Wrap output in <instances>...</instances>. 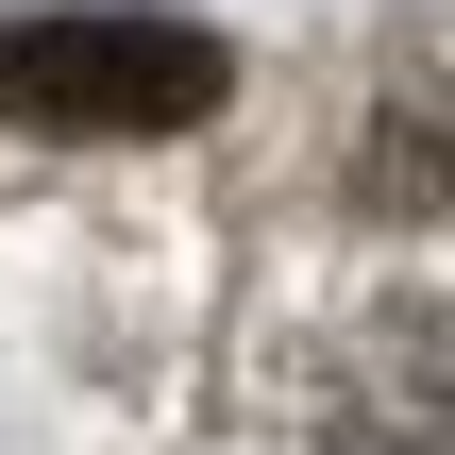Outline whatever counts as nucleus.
Segmentation results:
<instances>
[{
  "label": "nucleus",
  "instance_id": "f257e3e1",
  "mask_svg": "<svg viewBox=\"0 0 455 455\" xmlns=\"http://www.w3.org/2000/svg\"><path fill=\"white\" fill-rule=\"evenodd\" d=\"M236 51L203 17H152V0H51V17H0V118L17 135H186L220 118Z\"/></svg>",
  "mask_w": 455,
  "mask_h": 455
},
{
  "label": "nucleus",
  "instance_id": "f03ea898",
  "mask_svg": "<svg viewBox=\"0 0 455 455\" xmlns=\"http://www.w3.org/2000/svg\"><path fill=\"white\" fill-rule=\"evenodd\" d=\"M304 455H455V304H371L304 355Z\"/></svg>",
  "mask_w": 455,
  "mask_h": 455
},
{
  "label": "nucleus",
  "instance_id": "7ed1b4c3",
  "mask_svg": "<svg viewBox=\"0 0 455 455\" xmlns=\"http://www.w3.org/2000/svg\"><path fill=\"white\" fill-rule=\"evenodd\" d=\"M355 203L371 220H455V34H405L388 84L355 101Z\"/></svg>",
  "mask_w": 455,
  "mask_h": 455
}]
</instances>
